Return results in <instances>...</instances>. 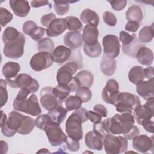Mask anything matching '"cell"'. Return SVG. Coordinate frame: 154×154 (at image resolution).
<instances>
[{"mask_svg":"<svg viewBox=\"0 0 154 154\" xmlns=\"http://www.w3.org/2000/svg\"><path fill=\"white\" fill-rule=\"evenodd\" d=\"M13 107L16 111H22L33 116H39L42 112L38 99L35 94H31L29 98L18 100L16 98L13 102Z\"/></svg>","mask_w":154,"mask_h":154,"instance_id":"277c9868","label":"cell"},{"mask_svg":"<svg viewBox=\"0 0 154 154\" xmlns=\"http://www.w3.org/2000/svg\"><path fill=\"white\" fill-rule=\"evenodd\" d=\"M132 147L140 153H146L149 150L153 152V137H149L146 135H138L132 138Z\"/></svg>","mask_w":154,"mask_h":154,"instance_id":"9a60e30c","label":"cell"},{"mask_svg":"<svg viewBox=\"0 0 154 154\" xmlns=\"http://www.w3.org/2000/svg\"><path fill=\"white\" fill-rule=\"evenodd\" d=\"M49 142L52 146L57 147L60 146L67 140V137L63 132L60 125L52 121L49 122L44 128Z\"/></svg>","mask_w":154,"mask_h":154,"instance_id":"52a82bcc","label":"cell"},{"mask_svg":"<svg viewBox=\"0 0 154 154\" xmlns=\"http://www.w3.org/2000/svg\"><path fill=\"white\" fill-rule=\"evenodd\" d=\"M116 118L119 122L122 134L123 136L128 134L134 126L135 119L131 113L125 112L122 114H116Z\"/></svg>","mask_w":154,"mask_h":154,"instance_id":"ac0fdd59","label":"cell"},{"mask_svg":"<svg viewBox=\"0 0 154 154\" xmlns=\"http://www.w3.org/2000/svg\"><path fill=\"white\" fill-rule=\"evenodd\" d=\"M82 39L86 45H93L98 42L99 31L97 26L93 25H86L82 32Z\"/></svg>","mask_w":154,"mask_h":154,"instance_id":"d6986e66","label":"cell"},{"mask_svg":"<svg viewBox=\"0 0 154 154\" xmlns=\"http://www.w3.org/2000/svg\"><path fill=\"white\" fill-rule=\"evenodd\" d=\"M117 63L114 58L103 56L100 63V67L102 72L106 76H112L116 70Z\"/></svg>","mask_w":154,"mask_h":154,"instance_id":"d4e9b609","label":"cell"},{"mask_svg":"<svg viewBox=\"0 0 154 154\" xmlns=\"http://www.w3.org/2000/svg\"><path fill=\"white\" fill-rule=\"evenodd\" d=\"M87 117L90 121L93 123H100L102 120V117L98 113L93 111H87Z\"/></svg>","mask_w":154,"mask_h":154,"instance_id":"f907efd6","label":"cell"},{"mask_svg":"<svg viewBox=\"0 0 154 154\" xmlns=\"http://www.w3.org/2000/svg\"><path fill=\"white\" fill-rule=\"evenodd\" d=\"M51 121H52V119H51L50 116L48 114H43L39 115L36 118L35 120V125L38 128L43 130L45 126Z\"/></svg>","mask_w":154,"mask_h":154,"instance_id":"7bdbcfd3","label":"cell"},{"mask_svg":"<svg viewBox=\"0 0 154 154\" xmlns=\"http://www.w3.org/2000/svg\"><path fill=\"white\" fill-rule=\"evenodd\" d=\"M65 143L67 149H69L71 152H76L79 149L80 144L79 141L73 140L68 137Z\"/></svg>","mask_w":154,"mask_h":154,"instance_id":"c3c4849f","label":"cell"},{"mask_svg":"<svg viewBox=\"0 0 154 154\" xmlns=\"http://www.w3.org/2000/svg\"><path fill=\"white\" fill-rule=\"evenodd\" d=\"M37 49L40 52H51L54 49V43L53 41L48 37L42 38L38 42Z\"/></svg>","mask_w":154,"mask_h":154,"instance_id":"f35d334b","label":"cell"},{"mask_svg":"<svg viewBox=\"0 0 154 154\" xmlns=\"http://www.w3.org/2000/svg\"><path fill=\"white\" fill-rule=\"evenodd\" d=\"M69 2L67 1H54V9L58 15H64L68 12L70 7Z\"/></svg>","mask_w":154,"mask_h":154,"instance_id":"60d3db41","label":"cell"},{"mask_svg":"<svg viewBox=\"0 0 154 154\" xmlns=\"http://www.w3.org/2000/svg\"><path fill=\"white\" fill-rule=\"evenodd\" d=\"M52 88L51 87H45L40 92V103L43 108L49 111L62 105V102L53 94Z\"/></svg>","mask_w":154,"mask_h":154,"instance_id":"4fadbf2b","label":"cell"},{"mask_svg":"<svg viewBox=\"0 0 154 154\" xmlns=\"http://www.w3.org/2000/svg\"><path fill=\"white\" fill-rule=\"evenodd\" d=\"M64 103L66 109L69 111L76 110L81 107L82 102L77 96H70L66 99Z\"/></svg>","mask_w":154,"mask_h":154,"instance_id":"d590c367","label":"cell"},{"mask_svg":"<svg viewBox=\"0 0 154 154\" xmlns=\"http://www.w3.org/2000/svg\"><path fill=\"white\" fill-rule=\"evenodd\" d=\"M20 69V65L17 63L8 61L4 65L2 72L6 79H13L18 75Z\"/></svg>","mask_w":154,"mask_h":154,"instance_id":"4316f807","label":"cell"},{"mask_svg":"<svg viewBox=\"0 0 154 154\" xmlns=\"http://www.w3.org/2000/svg\"><path fill=\"white\" fill-rule=\"evenodd\" d=\"M31 93L29 90L27 88H20L19 91L18 92L16 99L18 100H23L26 99L28 97V96Z\"/></svg>","mask_w":154,"mask_h":154,"instance_id":"6f0895ef","label":"cell"},{"mask_svg":"<svg viewBox=\"0 0 154 154\" xmlns=\"http://www.w3.org/2000/svg\"><path fill=\"white\" fill-rule=\"evenodd\" d=\"M20 32L15 28L11 26L7 27L3 32L2 38V41L5 44L7 42H12L16 40L19 36Z\"/></svg>","mask_w":154,"mask_h":154,"instance_id":"8d00e7d4","label":"cell"},{"mask_svg":"<svg viewBox=\"0 0 154 154\" xmlns=\"http://www.w3.org/2000/svg\"><path fill=\"white\" fill-rule=\"evenodd\" d=\"M64 42L71 49H76L83 44L82 34L79 31H69L64 35Z\"/></svg>","mask_w":154,"mask_h":154,"instance_id":"44dd1931","label":"cell"},{"mask_svg":"<svg viewBox=\"0 0 154 154\" xmlns=\"http://www.w3.org/2000/svg\"><path fill=\"white\" fill-rule=\"evenodd\" d=\"M71 55V49L63 45L57 46L52 52L54 61L58 64H62L67 61L70 58Z\"/></svg>","mask_w":154,"mask_h":154,"instance_id":"603a6c76","label":"cell"},{"mask_svg":"<svg viewBox=\"0 0 154 154\" xmlns=\"http://www.w3.org/2000/svg\"><path fill=\"white\" fill-rule=\"evenodd\" d=\"M76 96H78L83 102H87L92 97V93L89 88L81 87L76 91Z\"/></svg>","mask_w":154,"mask_h":154,"instance_id":"ab89813d","label":"cell"},{"mask_svg":"<svg viewBox=\"0 0 154 154\" xmlns=\"http://www.w3.org/2000/svg\"><path fill=\"white\" fill-rule=\"evenodd\" d=\"M37 27L38 26L35 22L32 20H28L23 23L22 26V30L24 34L30 36Z\"/></svg>","mask_w":154,"mask_h":154,"instance_id":"7dc6e473","label":"cell"},{"mask_svg":"<svg viewBox=\"0 0 154 154\" xmlns=\"http://www.w3.org/2000/svg\"><path fill=\"white\" fill-rule=\"evenodd\" d=\"M9 4L14 14L18 17H26L29 13L30 5L28 1L10 0Z\"/></svg>","mask_w":154,"mask_h":154,"instance_id":"ffe728a7","label":"cell"},{"mask_svg":"<svg viewBox=\"0 0 154 154\" xmlns=\"http://www.w3.org/2000/svg\"><path fill=\"white\" fill-rule=\"evenodd\" d=\"M141 125L143 126V127L145 129V130L150 133H153V125L154 123L153 121L150 120H146L141 122Z\"/></svg>","mask_w":154,"mask_h":154,"instance_id":"9f6ffc18","label":"cell"},{"mask_svg":"<svg viewBox=\"0 0 154 154\" xmlns=\"http://www.w3.org/2000/svg\"><path fill=\"white\" fill-rule=\"evenodd\" d=\"M1 129L3 135L7 137H13L18 132L22 135L30 134L35 127V120L29 116L13 111L8 114L7 119L5 114L1 111Z\"/></svg>","mask_w":154,"mask_h":154,"instance_id":"6da1fadb","label":"cell"},{"mask_svg":"<svg viewBox=\"0 0 154 154\" xmlns=\"http://www.w3.org/2000/svg\"><path fill=\"white\" fill-rule=\"evenodd\" d=\"M67 28L65 18H55L50 23L46 29V32L47 35L49 37H57L64 32Z\"/></svg>","mask_w":154,"mask_h":154,"instance_id":"2e32d148","label":"cell"},{"mask_svg":"<svg viewBox=\"0 0 154 154\" xmlns=\"http://www.w3.org/2000/svg\"><path fill=\"white\" fill-rule=\"evenodd\" d=\"M136 91L138 94L143 99L147 100L154 96V79L142 81L137 84Z\"/></svg>","mask_w":154,"mask_h":154,"instance_id":"e0dca14e","label":"cell"},{"mask_svg":"<svg viewBox=\"0 0 154 154\" xmlns=\"http://www.w3.org/2000/svg\"><path fill=\"white\" fill-rule=\"evenodd\" d=\"M49 153V151L46 148H43L40 149V150H38L37 152V153Z\"/></svg>","mask_w":154,"mask_h":154,"instance_id":"003e7915","label":"cell"},{"mask_svg":"<svg viewBox=\"0 0 154 154\" xmlns=\"http://www.w3.org/2000/svg\"><path fill=\"white\" fill-rule=\"evenodd\" d=\"M139 26V23L135 21H128L125 26V29L128 31L135 32L138 29Z\"/></svg>","mask_w":154,"mask_h":154,"instance_id":"db71d44e","label":"cell"},{"mask_svg":"<svg viewBox=\"0 0 154 154\" xmlns=\"http://www.w3.org/2000/svg\"><path fill=\"white\" fill-rule=\"evenodd\" d=\"M111 4V7L116 11L122 10L127 4L126 0H119V1H108Z\"/></svg>","mask_w":154,"mask_h":154,"instance_id":"681fc988","label":"cell"},{"mask_svg":"<svg viewBox=\"0 0 154 154\" xmlns=\"http://www.w3.org/2000/svg\"><path fill=\"white\" fill-rule=\"evenodd\" d=\"M13 19V14L6 8L0 7V23L1 27H4Z\"/></svg>","mask_w":154,"mask_h":154,"instance_id":"b9f144b4","label":"cell"},{"mask_svg":"<svg viewBox=\"0 0 154 154\" xmlns=\"http://www.w3.org/2000/svg\"><path fill=\"white\" fill-rule=\"evenodd\" d=\"M83 49L85 54L90 58H97L102 53L101 45L99 42L93 45L84 44Z\"/></svg>","mask_w":154,"mask_h":154,"instance_id":"e575fe53","label":"cell"},{"mask_svg":"<svg viewBox=\"0 0 154 154\" xmlns=\"http://www.w3.org/2000/svg\"><path fill=\"white\" fill-rule=\"evenodd\" d=\"M141 104L139 97L128 92L119 93L114 105L116 110L120 113H132L135 108Z\"/></svg>","mask_w":154,"mask_h":154,"instance_id":"5b68a950","label":"cell"},{"mask_svg":"<svg viewBox=\"0 0 154 154\" xmlns=\"http://www.w3.org/2000/svg\"><path fill=\"white\" fill-rule=\"evenodd\" d=\"M93 109L95 112L98 113L102 117H106L108 116V111L107 109L101 104L95 105Z\"/></svg>","mask_w":154,"mask_h":154,"instance_id":"11a10c76","label":"cell"},{"mask_svg":"<svg viewBox=\"0 0 154 154\" xmlns=\"http://www.w3.org/2000/svg\"><path fill=\"white\" fill-rule=\"evenodd\" d=\"M103 138L93 131H89L85 135V143L88 148L92 150H101L103 148Z\"/></svg>","mask_w":154,"mask_h":154,"instance_id":"7402d4cb","label":"cell"},{"mask_svg":"<svg viewBox=\"0 0 154 154\" xmlns=\"http://www.w3.org/2000/svg\"><path fill=\"white\" fill-rule=\"evenodd\" d=\"M94 123L93 125V131L98 134L99 135H100V137H102V138H104L105 135L106 134L105 131H103L102 125H101V123Z\"/></svg>","mask_w":154,"mask_h":154,"instance_id":"91938a15","label":"cell"},{"mask_svg":"<svg viewBox=\"0 0 154 154\" xmlns=\"http://www.w3.org/2000/svg\"><path fill=\"white\" fill-rule=\"evenodd\" d=\"M49 4V2L48 1H42V0H35L32 1L31 2V6L33 8H38L42 6H46Z\"/></svg>","mask_w":154,"mask_h":154,"instance_id":"6125c7cd","label":"cell"},{"mask_svg":"<svg viewBox=\"0 0 154 154\" xmlns=\"http://www.w3.org/2000/svg\"><path fill=\"white\" fill-rule=\"evenodd\" d=\"M143 69V67L140 66H135L132 67L128 73V78L130 82L137 85L143 81L145 78Z\"/></svg>","mask_w":154,"mask_h":154,"instance_id":"f546056e","label":"cell"},{"mask_svg":"<svg viewBox=\"0 0 154 154\" xmlns=\"http://www.w3.org/2000/svg\"><path fill=\"white\" fill-rule=\"evenodd\" d=\"M75 77L78 80L81 87H86L90 88L93 84L94 77L93 74L87 70H81L79 72Z\"/></svg>","mask_w":154,"mask_h":154,"instance_id":"4dcf8cb0","label":"cell"},{"mask_svg":"<svg viewBox=\"0 0 154 154\" xmlns=\"http://www.w3.org/2000/svg\"><path fill=\"white\" fill-rule=\"evenodd\" d=\"M25 43V35L20 32L18 38L12 42H9L4 45L3 53L5 57L12 59L20 58L24 53Z\"/></svg>","mask_w":154,"mask_h":154,"instance_id":"ba28073f","label":"cell"},{"mask_svg":"<svg viewBox=\"0 0 154 154\" xmlns=\"http://www.w3.org/2000/svg\"><path fill=\"white\" fill-rule=\"evenodd\" d=\"M119 93V84L116 80L111 79L107 81L106 85L103 88L102 92V97L105 102L114 105L117 102Z\"/></svg>","mask_w":154,"mask_h":154,"instance_id":"5bb4252c","label":"cell"},{"mask_svg":"<svg viewBox=\"0 0 154 154\" xmlns=\"http://www.w3.org/2000/svg\"><path fill=\"white\" fill-rule=\"evenodd\" d=\"M104 55L114 58L118 57L120 53V45L117 36L112 34H108L102 38Z\"/></svg>","mask_w":154,"mask_h":154,"instance_id":"8fae6325","label":"cell"},{"mask_svg":"<svg viewBox=\"0 0 154 154\" xmlns=\"http://www.w3.org/2000/svg\"><path fill=\"white\" fill-rule=\"evenodd\" d=\"M80 19L87 25L90 24L97 26L99 23V17L94 11L91 9L84 10L80 14Z\"/></svg>","mask_w":154,"mask_h":154,"instance_id":"484cf974","label":"cell"},{"mask_svg":"<svg viewBox=\"0 0 154 154\" xmlns=\"http://www.w3.org/2000/svg\"><path fill=\"white\" fill-rule=\"evenodd\" d=\"M67 111L66 108L61 105L49 111L48 114L50 116L53 122L60 125L64 120Z\"/></svg>","mask_w":154,"mask_h":154,"instance_id":"83f0119b","label":"cell"},{"mask_svg":"<svg viewBox=\"0 0 154 154\" xmlns=\"http://www.w3.org/2000/svg\"><path fill=\"white\" fill-rule=\"evenodd\" d=\"M103 20L104 22L110 26H114L116 25L117 20L116 16L114 13L110 11H105L103 14Z\"/></svg>","mask_w":154,"mask_h":154,"instance_id":"f6af8a7d","label":"cell"},{"mask_svg":"<svg viewBox=\"0 0 154 154\" xmlns=\"http://www.w3.org/2000/svg\"><path fill=\"white\" fill-rule=\"evenodd\" d=\"M70 92V89L68 85L58 84L52 88L53 94L61 102L66 100Z\"/></svg>","mask_w":154,"mask_h":154,"instance_id":"d6a6232c","label":"cell"},{"mask_svg":"<svg viewBox=\"0 0 154 154\" xmlns=\"http://www.w3.org/2000/svg\"><path fill=\"white\" fill-rule=\"evenodd\" d=\"M135 57L141 64L150 66L153 61V53L150 48L143 46L138 50Z\"/></svg>","mask_w":154,"mask_h":154,"instance_id":"cb8c5ba5","label":"cell"},{"mask_svg":"<svg viewBox=\"0 0 154 154\" xmlns=\"http://www.w3.org/2000/svg\"><path fill=\"white\" fill-rule=\"evenodd\" d=\"M67 24V28L70 31L80 32L83 27V25L80 20L75 16H67L65 18Z\"/></svg>","mask_w":154,"mask_h":154,"instance_id":"74e56055","label":"cell"},{"mask_svg":"<svg viewBox=\"0 0 154 154\" xmlns=\"http://www.w3.org/2000/svg\"><path fill=\"white\" fill-rule=\"evenodd\" d=\"M68 86L69 87L71 92L76 91L79 87H81L79 82L75 76L73 77L72 81L70 82Z\"/></svg>","mask_w":154,"mask_h":154,"instance_id":"680465c9","label":"cell"},{"mask_svg":"<svg viewBox=\"0 0 154 154\" xmlns=\"http://www.w3.org/2000/svg\"><path fill=\"white\" fill-rule=\"evenodd\" d=\"M7 81L1 79L0 80V96H1V107L2 108L7 102L8 93L6 88Z\"/></svg>","mask_w":154,"mask_h":154,"instance_id":"ee69618b","label":"cell"},{"mask_svg":"<svg viewBox=\"0 0 154 154\" xmlns=\"http://www.w3.org/2000/svg\"><path fill=\"white\" fill-rule=\"evenodd\" d=\"M53 63L52 54L48 52H39L32 57L29 64L33 70L40 72L50 67Z\"/></svg>","mask_w":154,"mask_h":154,"instance_id":"30bf717a","label":"cell"},{"mask_svg":"<svg viewBox=\"0 0 154 154\" xmlns=\"http://www.w3.org/2000/svg\"><path fill=\"white\" fill-rule=\"evenodd\" d=\"M55 17H56V16L53 13H50L49 14H45V15L42 16L41 17V19H40L41 23L43 26H44L45 27H48L50 23L54 19H55Z\"/></svg>","mask_w":154,"mask_h":154,"instance_id":"816d5d0a","label":"cell"},{"mask_svg":"<svg viewBox=\"0 0 154 154\" xmlns=\"http://www.w3.org/2000/svg\"><path fill=\"white\" fill-rule=\"evenodd\" d=\"M143 17L141 8L136 5L129 7L126 13V18L128 21H135L140 23Z\"/></svg>","mask_w":154,"mask_h":154,"instance_id":"f1b7e54d","label":"cell"},{"mask_svg":"<svg viewBox=\"0 0 154 154\" xmlns=\"http://www.w3.org/2000/svg\"><path fill=\"white\" fill-rule=\"evenodd\" d=\"M80 69L75 61H69L60 67L57 73L56 79L58 84L69 85L73 78V75Z\"/></svg>","mask_w":154,"mask_h":154,"instance_id":"9c48e42d","label":"cell"},{"mask_svg":"<svg viewBox=\"0 0 154 154\" xmlns=\"http://www.w3.org/2000/svg\"><path fill=\"white\" fill-rule=\"evenodd\" d=\"M139 134H140V130H139L137 126H135V125H134V128L131 130V131H130L128 134H126V135H125L124 137H125L127 140H132V138H133L134 137H135V136L139 135Z\"/></svg>","mask_w":154,"mask_h":154,"instance_id":"94428289","label":"cell"},{"mask_svg":"<svg viewBox=\"0 0 154 154\" xmlns=\"http://www.w3.org/2000/svg\"><path fill=\"white\" fill-rule=\"evenodd\" d=\"M10 87L14 88H27L31 93H35L39 88L37 81L26 73H20L13 79H6Z\"/></svg>","mask_w":154,"mask_h":154,"instance_id":"8992f818","label":"cell"},{"mask_svg":"<svg viewBox=\"0 0 154 154\" xmlns=\"http://www.w3.org/2000/svg\"><path fill=\"white\" fill-rule=\"evenodd\" d=\"M105 151L108 154H119L128 149V140L125 137L106 134L103 140Z\"/></svg>","mask_w":154,"mask_h":154,"instance_id":"3957f363","label":"cell"},{"mask_svg":"<svg viewBox=\"0 0 154 154\" xmlns=\"http://www.w3.org/2000/svg\"><path fill=\"white\" fill-rule=\"evenodd\" d=\"M143 46L144 45L140 43L139 40L136 37L134 41L130 44L126 46H122V51L125 54L135 58L138 50Z\"/></svg>","mask_w":154,"mask_h":154,"instance_id":"1f68e13d","label":"cell"},{"mask_svg":"<svg viewBox=\"0 0 154 154\" xmlns=\"http://www.w3.org/2000/svg\"><path fill=\"white\" fill-rule=\"evenodd\" d=\"M153 34L154 31L152 26H144L140 29L138 33V40L143 43H149L153 40Z\"/></svg>","mask_w":154,"mask_h":154,"instance_id":"836d02e7","label":"cell"},{"mask_svg":"<svg viewBox=\"0 0 154 154\" xmlns=\"http://www.w3.org/2000/svg\"><path fill=\"white\" fill-rule=\"evenodd\" d=\"M143 72H144V76L147 78L148 79H153L154 70H153V67L152 66H150L143 69Z\"/></svg>","mask_w":154,"mask_h":154,"instance_id":"be15d7a7","label":"cell"},{"mask_svg":"<svg viewBox=\"0 0 154 154\" xmlns=\"http://www.w3.org/2000/svg\"><path fill=\"white\" fill-rule=\"evenodd\" d=\"M1 153L2 154L6 153L7 152L8 149V146L7 142H5L3 140H1Z\"/></svg>","mask_w":154,"mask_h":154,"instance_id":"03108f58","label":"cell"},{"mask_svg":"<svg viewBox=\"0 0 154 154\" xmlns=\"http://www.w3.org/2000/svg\"><path fill=\"white\" fill-rule=\"evenodd\" d=\"M87 111L85 108L80 107L71 114L66 120V132L69 138L76 141H79L82 138V123L88 120Z\"/></svg>","mask_w":154,"mask_h":154,"instance_id":"7a4b0ae2","label":"cell"},{"mask_svg":"<svg viewBox=\"0 0 154 154\" xmlns=\"http://www.w3.org/2000/svg\"><path fill=\"white\" fill-rule=\"evenodd\" d=\"M110 119L111 118H108L103 121L101 122V125L102 127L105 131L106 134H110L109 133V123H110Z\"/></svg>","mask_w":154,"mask_h":154,"instance_id":"e7e4bbea","label":"cell"},{"mask_svg":"<svg viewBox=\"0 0 154 154\" xmlns=\"http://www.w3.org/2000/svg\"><path fill=\"white\" fill-rule=\"evenodd\" d=\"M153 100L154 98L151 97L147 100L145 105L141 104L134 109V117L137 123L141 125V122L146 120H150L153 117Z\"/></svg>","mask_w":154,"mask_h":154,"instance_id":"7c38bea8","label":"cell"},{"mask_svg":"<svg viewBox=\"0 0 154 154\" xmlns=\"http://www.w3.org/2000/svg\"><path fill=\"white\" fill-rule=\"evenodd\" d=\"M136 37L137 35L135 34L131 35L124 31H122L120 32L119 40L122 43V46H126L132 43Z\"/></svg>","mask_w":154,"mask_h":154,"instance_id":"bcb514c9","label":"cell"},{"mask_svg":"<svg viewBox=\"0 0 154 154\" xmlns=\"http://www.w3.org/2000/svg\"><path fill=\"white\" fill-rule=\"evenodd\" d=\"M45 29L43 27L38 26L30 35L31 38L34 41H39L42 39L43 36L45 34Z\"/></svg>","mask_w":154,"mask_h":154,"instance_id":"f5cc1de1","label":"cell"}]
</instances>
